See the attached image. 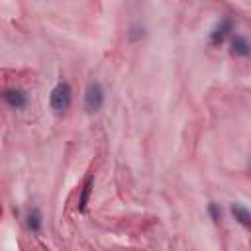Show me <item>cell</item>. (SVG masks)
<instances>
[{"label": "cell", "mask_w": 251, "mask_h": 251, "mask_svg": "<svg viewBox=\"0 0 251 251\" xmlns=\"http://www.w3.org/2000/svg\"><path fill=\"white\" fill-rule=\"evenodd\" d=\"M25 224H27V229L31 233H39L41 231V226H43V216L39 212V208H29L27 214H25Z\"/></svg>", "instance_id": "cell-6"}, {"label": "cell", "mask_w": 251, "mask_h": 251, "mask_svg": "<svg viewBox=\"0 0 251 251\" xmlns=\"http://www.w3.org/2000/svg\"><path fill=\"white\" fill-rule=\"evenodd\" d=\"M2 100L10 108H14V110H24L27 106V94L24 90H20V88H8V90H4L2 92Z\"/></svg>", "instance_id": "cell-4"}, {"label": "cell", "mask_w": 251, "mask_h": 251, "mask_svg": "<svg viewBox=\"0 0 251 251\" xmlns=\"http://www.w3.org/2000/svg\"><path fill=\"white\" fill-rule=\"evenodd\" d=\"M229 53H231L233 57H243V59L249 57V41H247L243 35H233Z\"/></svg>", "instance_id": "cell-5"}, {"label": "cell", "mask_w": 251, "mask_h": 251, "mask_svg": "<svg viewBox=\"0 0 251 251\" xmlns=\"http://www.w3.org/2000/svg\"><path fill=\"white\" fill-rule=\"evenodd\" d=\"M231 212H233L235 220H237L241 226H245V227L251 226V214H249V210H247L243 204H233V206H231Z\"/></svg>", "instance_id": "cell-8"}, {"label": "cell", "mask_w": 251, "mask_h": 251, "mask_svg": "<svg viewBox=\"0 0 251 251\" xmlns=\"http://www.w3.org/2000/svg\"><path fill=\"white\" fill-rule=\"evenodd\" d=\"M143 37V27H131L129 29V39L135 41V39H141Z\"/></svg>", "instance_id": "cell-10"}, {"label": "cell", "mask_w": 251, "mask_h": 251, "mask_svg": "<svg viewBox=\"0 0 251 251\" xmlns=\"http://www.w3.org/2000/svg\"><path fill=\"white\" fill-rule=\"evenodd\" d=\"M102 104H104V86L98 80H94L84 90V110L88 114H94L102 108Z\"/></svg>", "instance_id": "cell-2"}, {"label": "cell", "mask_w": 251, "mask_h": 251, "mask_svg": "<svg viewBox=\"0 0 251 251\" xmlns=\"http://www.w3.org/2000/svg\"><path fill=\"white\" fill-rule=\"evenodd\" d=\"M208 214H210V218H212L214 224H220V220H222V210H220V206H218L216 202H210V204H208Z\"/></svg>", "instance_id": "cell-9"}, {"label": "cell", "mask_w": 251, "mask_h": 251, "mask_svg": "<svg viewBox=\"0 0 251 251\" xmlns=\"http://www.w3.org/2000/svg\"><path fill=\"white\" fill-rule=\"evenodd\" d=\"M92 188H94V178H92V176H88V178H86V182H84V186H82V190H80L78 204H76V208H78L80 212H84V210H86V204H88V200H90Z\"/></svg>", "instance_id": "cell-7"}, {"label": "cell", "mask_w": 251, "mask_h": 251, "mask_svg": "<svg viewBox=\"0 0 251 251\" xmlns=\"http://www.w3.org/2000/svg\"><path fill=\"white\" fill-rule=\"evenodd\" d=\"M71 102H73V90H71L69 82H67V80H59V82L53 86L51 96H49V106H51V110H53L57 116H61V114H65V112L71 108Z\"/></svg>", "instance_id": "cell-1"}, {"label": "cell", "mask_w": 251, "mask_h": 251, "mask_svg": "<svg viewBox=\"0 0 251 251\" xmlns=\"http://www.w3.org/2000/svg\"><path fill=\"white\" fill-rule=\"evenodd\" d=\"M231 29H233V20H231V18H222V20L212 27V31H210V45H214V47L222 45L224 39L231 33Z\"/></svg>", "instance_id": "cell-3"}]
</instances>
